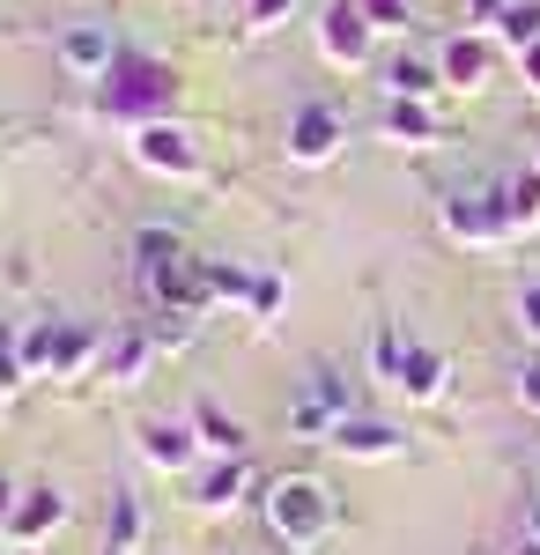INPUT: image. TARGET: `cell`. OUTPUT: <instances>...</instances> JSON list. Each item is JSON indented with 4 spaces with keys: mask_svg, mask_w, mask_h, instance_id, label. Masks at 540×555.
I'll list each match as a JSON object with an SVG mask.
<instances>
[{
    "mask_svg": "<svg viewBox=\"0 0 540 555\" xmlns=\"http://www.w3.org/2000/svg\"><path fill=\"white\" fill-rule=\"evenodd\" d=\"M133 282H141L149 311H208V259H193L170 230H141Z\"/></svg>",
    "mask_w": 540,
    "mask_h": 555,
    "instance_id": "1",
    "label": "cell"
},
{
    "mask_svg": "<svg viewBox=\"0 0 540 555\" xmlns=\"http://www.w3.org/2000/svg\"><path fill=\"white\" fill-rule=\"evenodd\" d=\"M170 104H178V75L164 60H149V52H119L112 75L97 82V112L119 119V127H149V119H164Z\"/></svg>",
    "mask_w": 540,
    "mask_h": 555,
    "instance_id": "2",
    "label": "cell"
},
{
    "mask_svg": "<svg viewBox=\"0 0 540 555\" xmlns=\"http://www.w3.org/2000/svg\"><path fill=\"white\" fill-rule=\"evenodd\" d=\"M259 512H267V533L282 541V548L311 555L319 541L333 533V496L326 481H311V474H282V481H267V496H259Z\"/></svg>",
    "mask_w": 540,
    "mask_h": 555,
    "instance_id": "3",
    "label": "cell"
},
{
    "mask_svg": "<svg viewBox=\"0 0 540 555\" xmlns=\"http://www.w3.org/2000/svg\"><path fill=\"white\" fill-rule=\"evenodd\" d=\"M97 356H104V348H97V334H89L82 319H38V326L23 334L30 378H82Z\"/></svg>",
    "mask_w": 540,
    "mask_h": 555,
    "instance_id": "4",
    "label": "cell"
},
{
    "mask_svg": "<svg viewBox=\"0 0 540 555\" xmlns=\"http://www.w3.org/2000/svg\"><path fill=\"white\" fill-rule=\"evenodd\" d=\"M437 222H445V237L452 245H466V253H497V245H511V215H503V193H445L437 201Z\"/></svg>",
    "mask_w": 540,
    "mask_h": 555,
    "instance_id": "5",
    "label": "cell"
},
{
    "mask_svg": "<svg viewBox=\"0 0 540 555\" xmlns=\"http://www.w3.org/2000/svg\"><path fill=\"white\" fill-rule=\"evenodd\" d=\"M377 23L363 15V0H326L319 8V60L326 67H371Z\"/></svg>",
    "mask_w": 540,
    "mask_h": 555,
    "instance_id": "6",
    "label": "cell"
},
{
    "mask_svg": "<svg viewBox=\"0 0 540 555\" xmlns=\"http://www.w3.org/2000/svg\"><path fill=\"white\" fill-rule=\"evenodd\" d=\"M133 164L149 178H201V141L178 127V119H149V127H133Z\"/></svg>",
    "mask_w": 540,
    "mask_h": 555,
    "instance_id": "7",
    "label": "cell"
},
{
    "mask_svg": "<svg viewBox=\"0 0 540 555\" xmlns=\"http://www.w3.org/2000/svg\"><path fill=\"white\" fill-rule=\"evenodd\" d=\"M141 460H149L156 474H178V481H193V474H201V460H208V444H201L193 415H185V423H170V415H149V423H141Z\"/></svg>",
    "mask_w": 540,
    "mask_h": 555,
    "instance_id": "8",
    "label": "cell"
},
{
    "mask_svg": "<svg viewBox=\"0 0 540 555\" xmlns=\"http://www.w3.org/2000/svg\"><path fill=\"white\" fill-rule=\"evenodd\" d=\"M340 141H348V119L333 112V104H296L290 112V164H304V171H319V164H333L340 156Z\"/></svg>",
    "mask_w": 540,
    "mask_h": 555,
    "instance_id": "9",
    "label": "cell"
},
{
    "mask_svg": "<svg viewBox=\"0 0 540 555\" xmlns=\"http://www.w3.org/2000/svg\"><path fill=\"white\" fill-rule=\"evenodd\" d=\"M437 67H445V89H489V75H497V38L489 30H452V38L437 44Z\"/></svg>",
    "mask_w": 540,
    "mask_h": 555,
    "instance_id": "10",
    "label": "cell"
},
{
    "mask_svg": "<svg viewBox=\"0 0 540 555\" xmlns=\"http://www.w3.org/2000/svg\"><path fill=\"white\" fill-rule=\"evenodd\" d=\"M119 52L126 44L112 38V23H67V30H60V67H67L75 82H104Z\"/></svg>",
    "mask_w": 540,
    "mask_h": 555,
    "instance_id": "11",
    "label": "cell"
},
{
    "mask_svg": "<svg viewBox=\"0 0 540 555\" xmlns=\"http://www.w3.org/2000/svg\"><path fill=\"white\" fill-rule=\"evenodd\" d=\"M326 444L340 452V460L385 467V460H400V452H408V429H400V423H377V415H348V423H333Z\"/></svg>",
    "mask_w": 540,
    "mask_h": 555,
    "instance_id": "12",
    "label": "cell"
},
{
    "mask_svg": "<svg viewBox=\"0 0 540 555\" xmlns=\"http://www.w3.org/2000/svg\"><path fill=\"white\" fill-rule=\"evenodd\" d=\"M60 526H67V496H60L52 481H38V489H23V496H15L8 541H15V548H44V541H52Z\"/></svg>",
    "mask_w": 540,
    "mask_h": 555,
    "instance_id": "13",
    "label": "cell"
},
{
    "mask_svg": "<svg viewBox=\"0 0 540 555\" xmlns=\"http://www.w3.org/2000/svg\"><path fill=\"white\" fill-rule=\"evenodd\" d=\"M445 385H452V363H445V348L429 341H408V363H400V400H415V408H437L445 400Z\"/></svg>",
    "mask_w": 540,
    "mask_h": 555,
    "instance_id": "14",
    "label": "cell"
},
{
    "mask_svg": "<svg viewBox=\"0 0 540 555\" xmlns=\"http://www.w3.org/2000/svg\"><path fill=\"white\" fill-rule=\"evenodd\" d=\"M245 489H252L245 460H215V467L193 474V512H208V518L237 512V504H245Z\"/></svg>",
    "mask_w": 540,
    "mask_h": 555,
    "instance_id": "15",
    "label": "cell"
},
{
    "mask_svg": "<svg viewBox=\"0 0 540 555\" xmlns=\"http://www.w3.org/2000/svg\"><path fill=\"white\" fill-rule=\"evenodd\" d=\"M149 363H156V334H141V326H126V334L104 341V378L112 385H141Z\"/></svg>",
    "mask_w": 540,
    "mask_h": 555,
    "instance_id": "16",
    "label": "cell"
},
{
    "mask_svg": "<svg viewBox=\"0 0 540 555\" xmlns=\"http://www.w3.org/2000/svg\"><path fill=\"white\" fill-rule=\"evenodd\" d=\"M445 89V67L437 60H422V52H400L393 67H385V96H408V104H429Z\"/></svg>",
    "mask_w": 540,
    "mask_h": 555,
    "instance_id": "17",
    "label": "cell"
},
{
    "mask_svg": "<svg viewBox=\"0 0 540 555\" xmlns=\"http://www.w3.org/2000/svg\"><path fill=\"white\" fill-rule=\"evenodd\" d=\"M193 429H201L208 460H245V423H237V415H222L215 400H193Z\"/></svg>",
    "mask_w": 540,
    "mask_h": 555,
    "instance_id": "18",
    "label": "cell"
},
{
    "mask_svg": "<svg viewBox=\"0 0 540 555\" xmlns=\"http://www.w3.org/2000/svg\"><path fill=\"white\" fill-rule=\"evenodd\" d=\"M385 141L429 149V141H437V112H429V104H408V96H385Z\"/></svg>",
    "mask_w": 540,
    "mask_h": 555,
    "instance_id": "19",
    "label": "cell"
},
{
    "mask_svg": "<svg viewBox=\"0 0 540 555\" xmlns=\"http://www.w3.org/2000/svg\"><path fill=\"white\" fill-rule=\"evenodd\" d=\"M497 193H503V215H511V237L540 230V171H511Z\"/></svg>",
    "mask_w": 540,
    "mask_h": 555,
    "instance_id": "20",
    "label": "cell"
},
{
    "mask_svg": "<svg viewBox=\"0 0 540 555\" xmlns=\"http://www.w3.org/2000/svg\"><path fill=\"white\" fill-rule=\"evenodd\" d=\"M489 38H497L503 52H533V44H540V0H511Z\"/></svg>",
    "mask_w": 540,
    "mask_h": 555,
    "instance_id": "21",
    "label": "cell"
},
{
    "mask_svg": "<svg viewBox=\"0 0 540 555\" xmlns=\"http://www.w3.org/2000/svg\"><path fill=\"white\" fill-rule=\"evenodd\" d=\"M252 267H237V259H208V304H237V311H252Z\"/></svg>",
    "mask_w": 540,
    "mask_h": 555,
    "instance_id": "22",
    "label": "cell"
},
{
    "mask_svg": "<svg viewBox=\"0 0 540 555\" xmlns=\"http://www.w3.org/2000/svg\"><path fill=\"white\" fill-rule=\"evenodd\" d=\"M104 548H141V496L112 489V518H104Z\"/></svg>",
    "mask_w": 540,
    "mask_h": 555,
    "instance_id": "23",
    "label": "cell"
},
{
    "mask_svg": "<svg viewBox=\"0 0 540 555\" xmlns=\"http://www.w3.org/2000/svg\"><path fill=\"white\" fill-rule=\"evenodd\" d=\"M400 363H408V334H400V326L385 319V326H377V334H371V378L400 385Z\"/></svg>",
    "mask_w": 540,
    "mask_h": 555,
    "instance_id": "24",
    "label": "cell"
},
{
    "mask_svg": "<svg viewBox=\"0 0 540 555\" xmlns=\"http://www.w3.org/2000/svg\"><path fill=\"white\" fill-rule=\"evenodd\" d=\"M23 378H30V363H23V326L0 319V392H15Z\"/></svg>",
    "mask_w": 540,
    "mask_h": 555,
    "instance_id": "25",
    "label": "cell"
},
{
    "mask_svg": "<svg viewBox=\"0 0 540 555\" xmlns=\"http://www.w3.org/2000/svg\"><path fill=\"white\" fill-rule=\"evenodd\" d=\"M290 429H296V437H311V444H326V437H333V415L319 408V400H304V392H296V400H290Z\"/></svg>",
    "mask_w": 540,
    "mask_h": 555,
    "instance_id": "26",
    "label": "cell"
},
{
    "mask_svg": "<svg viewBox=\"0 0 540 555\" xmlns=\"http://www.w3.org/2000/svg\"><path fill=\"white\" fill-rule=\"evenodd\" d=\"M282 297H290V289H282V274H259V282H252V319H274Z\"/></svg>",
    "mask_w": 540,
    "mask_h": 555,
    "instance_id": "27",
    "label": "cell"
},
{
    "mask_svg": "<svg viewBox=\"0 0 540 555\" xmlns=\"http://www.w3.org/2000/svg\"><path fill=\"white\" fill-rule=\"evenodd\" d=\"M290 8H296V0H245V23H252V30H282Z\"/></svg>",
    "mask_w": 540,
    "mask_h": 555,
    "instance_id": "28",
    "label": "cell"
},
{
    "mask_svg": "<svg viewBox=\"0 0 540 555\" xmlns=\"http://www.w3.org/2000/svg\"><path fill=\"white\" fill-rule=\"evenodd\" d=\"M363 15L377 30H408V0H363Z\"/></svg>",
    "mask_w": 540,
    "mask_h": 555,
    "instance_id": "29",
    "label": "cell"
},
{
    "mask_svg": "<svg viewBox=\"0 0 540 555\" xmlns=\"http://www.w3.org/2000/svg\"><path fill=\"white\" fill-rule=\"evenodd\" d=\"M518 408H526V415H540V356H526V363H518Z\"/></svg>",
    "mask_w": 540,
    "mask_h": 555,
    "instance_id": "30",
    "label": "cell"
},
{
    "mask_svg": "<svg viewBox=\"0 0 540 555\" xmlns=\"http://www.w3.org/2000/svg\"><path fill=\"white\" fill-rule=\"evenodd\" d=\"M503 8H511V0H466V23H474V30H497Z\"/></svg>",
    "mask_w": 540,
    "mask_h": 555,
    "instance_id": "31",
    "label": "cell"
},
{
    "mask_svg": "<svg viewBox=\"0 0 540 555\" xmlns=\"http://www.w3.org/2000/svg\"><path fill=\"white\" fill-rule=\"evenodd\" d=\"M518 326L540 341V282H533V289H518Z\"/></svg>",
    "mask_w": 540,
    "mask_h": 555,
    "instance_id": "32",
    "label": "cell"
},
{
    "mask_svg": "<svg viewBox=\"0 0 540 555\" xmlns=\"http://www.w3.org/2000/svg\"><path fill=\"white\" fill-rule=\"evenodd\" d=\"M518 75H526V89L540 96V44H533V52H518Z\"/></svg>",
    "mask_w": 540,
    "mask_h": 555,
    "instance_id": "33",
    "label": "cell"
},
{
    "mask_svg": "<svg viewBox=\"0 0 540 555\" xmlns=\"http://www.w3.org/2000/svg\"><path fill=\"white\" fill-rule=\"evenodd\" d=\"M15 496H23V489H15V481H0V526L15 518Z\"/></svg>",
    "mask_w": 540,
    "mask_h": 555,
    "instance_id": "34",
    "label": "cell"
},
{
    "mask_svg": "<svg viewBox=\"0 0 540 555\" xmlns=\"http://www.w3.org/2000/svg\"><path fill=\"white\" fill-rule=\"evenodd\" d=\"M503 555H540V533H518V541H511Z\"/></svg>",
    "mask_w": 540,
    "mask_h": 555,
    "instance_id": "35",
    "label": "cell"
},
{
    "mask_svg": "<svg viewBox=\"0 0 540 555\" xmlns=\"http://www.w3.org/2000/svg\"><path fill=\"white\" fill-rule=\"evenodd\" d=\"M526 533H540V496H533V504H526Z\"/></svg>",
    "mask_w": 540,
    "mask_h": 555,
    "instance_id": "36",
    "label": "cell"
},
{
    "mask_svg": "<svg viewBox=\"0 0 540 555\" xmlns=\"http://www.w3.org/2000/svg\"><path fill=\"white\" fill-rule=\"evenodd\" d=\"M104 555H141V548H104Z\"/></svg>",
    "mask_w": 540,
    "mask_h": 555,
    "instance_id": "37",
    "label": "cell"
},
{
    "mask_svg": "<svg viewBox=\"0 0 540 555\" xmlns=\"http://www.w3.org/2000/svg\"><path fill=\"white\" fill-rule=\"evenodd\" d=\"M533 171H540V149H533Z\"/></svg>",
    "mask_w": 540,
    "mask_h": 555,
    "instance_id": "38",
    "label": "cell"
},
{
    "mask_svg": "<svg viewBox=\"0 0 540 555\" xmlns=\"http://www.w3.org/2000/svg\"><path fill=\"white\" fill-rule=\"evenodd\" d=\"M23 555H44V548H23Z\"/></svg>",
    "mask_w": 540,
    "mask_h": 555,
    "instance_id": "39",
    "label": "cell"
},
{
    "mask_svg": "<svg viewBox=\"0 0 540 555\" xmlns=\"http://www.w3.org/2000/svg\"><path fill=\"white\" fill-rule=\"evenodd\" d=\"M0 408H8V392H0Z\"/></svg>",
    "mask_w": 540,
    "mask_h": 555,
    "instance_id": "40",
    "label": "cell"
}]
</instances>
